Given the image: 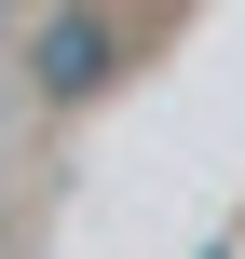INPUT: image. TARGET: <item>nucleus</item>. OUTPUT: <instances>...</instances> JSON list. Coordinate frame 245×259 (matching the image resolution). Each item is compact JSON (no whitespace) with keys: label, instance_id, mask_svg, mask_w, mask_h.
Listing matches in <instances>:
<instances>
[{"label":"nucleus","instance_id":"nucleus-1","mask_svg":"<svg viewBox=\"0 0 245 259\" xmlns=\"http://www.w3.org/2000/svg\"><path fill=\"white\" fill-rule=\"evenodd\" d=\"M109 82V27H95V0H68L55 27H41V96L68 109V96H95Z\"/></svg>","mask_w":245,"mask_h":259}]
</instances>
